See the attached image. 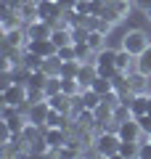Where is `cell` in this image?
<instances>
[{"label": "cell", "instance_id": "cell-16", "mask_svg": "<svg viewBox=\"0 0 151 159\" xmlns=\"http://www.w3.org/2000/svg\"><path fill=\"white\" fill-rule=\"evenodd\" d=\"M88 45L93 48L95 53H98V51H103V48H106V34H103V32H98V29H90V34H88Z\"/></svg>", "mask_w": 151, "mask_h": 159}, {"label": "cell", "instance_id": "cell-19", "mask_svg": "<svg viewBox=\"0 0 151 159\" xmlns=\"http://www.w3.org/2000/svg\"><path fill=\"white\" fill-rule=\"evenodd\" d=\"M43 69L50 74V77H61V58L58 56H50L43 61Z\"/></svg>", "mask_w": 151, "mask_h": 159}, {"label": "cell", "instance_id": "cell-28", "mask_svg": "<svg viewBox=\"0 0 151 159\" xmlns=\"http://www.w3.org/2000/svg\"><path fill=\"white\" fill-rule=\"evenodd\" d=\"M146 19H149V21H151V8H149V11H146Z\"/></svg>", "mask_w": 151, "mask_h": 159}, {"label": "cell", "instance_id": "cell-27", "mask_svg": "<svg viewBox=\"0 0 151 159\" xmlns=\"http://www.w3.org/2000/svg\"><path fill=\"white\" fill-rule=\"evenodd\" d=\"M133 6L138 8V11H143V13H146V11L151 8V0H133Z\"/></svg>", "mask_w": 151, "mask_h": 159}, {"label": "cell", "instance_id": "cell-15", "mask_svg": "<svg viewBox=\"0 0 151 159\" xmlns=\"http://www.w3.org/2000/svg\"><path fill=\"white\" fill-rule=\"evenodd\" d=\"M135 69H138V72H143L146 77H151V45L146 48L138 58H135Z\"/></svg>", "mask_w": 151, "mask_h": 159}, {"label": "cell", "instance_id": "cell-11", "mask_svg": "<svg viewBox=\"0 0 151 159\" xmlns=\"http://www.w3.org/2000/svg\"><path fill=\"white\" fill-rule=\"evenodd\" d=\"M50 32H53V24H50V21H43V19H37V21L27 24L29 40H45V37H50Z\"/></svg>", "mask_w": 151, "mask_h": 159}, {"label": "cell", "instance_id": "cell-23", "mask_svg": "<svg viewBox=\"0 0 151 159\" xmlns=\"http://www.w3.org/2000/svg\"><path fill=\"white\" fill-rule=\"evenodd\" d=\"M80 61H61V77H77Z\"/></svg>", "mask_w": 151, "mask_h": 159}, {"label": "cell", "instance_id": "cell-20", "mask_svg": "<svg viewBox=\"0 0 151 159\" xmlns=\"http://www.w3.org/2000/svg\"><path fill=\"white\" fill-rule=\"evenodd\" d=\"M93 90H98L101 96H106L109 90H114L112 77H103V74H98V77H95V82H93Z\"/></svg>", "mask_w": 151, "mask_h": 159}, {"label": "cell", "instance_id": "cell-7", "mask_svg": "<svg viewBox=\"0 0 151 159\" xmlns=\"http://www.w3.org/2000/svg\"><path fill=\"white\" fill-rule=\"evenodd\" d=\"M48 114H50V103H48V98H45V101H37V103H29V106H27V117H29V122H32V125L45 127V122H48Z\"/></svg>", "mask_w": 151, "mask_h": 159}, {"label": "cell", "instance_id": "cell-17", "mask_svg": "<svg viewBox=\"0 0 151 159\" xmlns=\"http://www.w3.org/2000/svg\"><path fill=\"white\" fill-rule=\"evenodd\" d=\"M61 90L66 96H80L82 93V85L77 82V77H61Z\"/></svg>", "mask_w": 151, "mask_h": 159}, {"label": "cell", "instance_id": "cell-4", "mask_svg": "<svg viewBox=\"0 0 151 159\" xmlns=\"http://www.w3.org/2000/svg\"><path fill=\"white\" fill-rule=\"evenodd\" d=\"M117 133H119V138H122V141H149V135H146L143 130H140V122L138 119H125V122H119L117 125Z\"/></svg>", "mask_w": 151, "mask_h": 159}, {"label": "cell", "instance_id": "cell-3", "mask_svg": "<svg viewBox=\"0 0 151 159\" xmlns=\"http://www.w3.org/2000/svg\"><path fill=\"white\" fill-rule=\"evenodd\" d=\"M0 98H3V103H11V106H24L27 109V85H21V82H11L8 88H3L0 90Z\"/></svg>", "mask_w": 151, "mask_h": 159}, {"label": "cell", "instance_id": "cell-21", "mask_svg": "<svg viewBox=\"0 0 151 159\" xmlns=\"http://www.w3.org/2000/svg\"><path fill=\"white\" fill-rule=\"evenodd\" d=\"M56 56L61 58V61H77V51H74V43L72 45H61L56 51Z\"/></svg>", "mask_w": 151, "mask_h": 159}, {"label": "cell", "instance_id": "cell-12", "mask_svg": "<svg viewBox=\"0 0 151 159\" xmlns=\"http://www.w3.org/2000/svg\"><path fill=\"white\" fill-rule=\"evenodd\" d=\"M95 77H98V69H95V64H80V72H77V82L85 88H93Z\"/></svg>", "mask_w": 151, "mask_h": 159}, {"label": "cell", "instance_id": "cell-6", "mask_svg": "<svg viewBox=\"0 0 151 159\" xmlns=\"http://www.w3.org/2000/svg\"><path fill=\"white\" fill-rule=\"evenodd\" d=\"M34 3H37V19L50 21V24H56L61 19L64 8L58 6V0H34Z\"/></svg>", "mask_w": 151, "mask_h": 159}, {"label": "cell", "instance_id": "cell-10", "mask_svg": "<svg viewBox=\"0 0 151 159\" xmlns=\"http://www.w3.org/2000/svg\"><path fill=\"white\" fill-rule=\"evenodd\" d=\"M149 98H151V90L135 93V96H133V101H130V111H133L135 119H140V117H146V114H149Z\"/></svg>", "mask_w": 151, "mask_h": 159}, {"label": "cell", "instance_id": "cell-24", "mask_svg": "<svg viewBox=\"0 0 151 159\" xmlns=\"http://www.w3.org/2000/svg\"><path fill=\"white\" fill-rule=\"evenodd\" d=\"M61 90V77H48V85H45V93L53 96V93Z\"/></svg>", "mask_w": 151, "mask_h": 159}, {"label": "cell", "instance_id": "cell-5", "mask_svg": "<svg viewBox=\"0 0 151 159\" xmlns=\"http://www.w3.org/2000/svg\"><path fill=\"white\" fill-rule=\"evenodd\" d=\"M69 135H72L69 127H45V141H48V146H50V157L69 143Z\"/></svg>", "mask_w": 151, "mask_h": 159}, {"label": "cell", "instance_id": "cell-1", "mask_svg": "<svg viewBox=\"0 0 151 159\" xmlns=\"http://www.w3.org/2000/svg\"><path fill=\"white\" fill-rule=\"evenodd\" d=\"M119 143H122V138H119L117 130H98L95 143H93V151L98 154V157H103V159H112V157H117Z\"/></svg>", "mask_w": 151, "mask_h": 159}, {"label": "cell", "instance_id": "cell-22", "mask_svg": "<svg viewBox=\"0 0 151 159\" xmlns=\"http://www.w3.org/2000/svg\"><path fill=\"white\" fill-rule=\"evenodd\" d=\"M114 119H117V122L133 119V111H130V106H127V103H117V106H114Z\"/></svg>", "mask_w": 151, "mask_h": 159}, {"label": "cell", "instance_id": "cell-14", "mask_svg": "<svg viewBox=\"0 0 151 159\" xmlns=\"http://www.w3.org/2000/svg\"><path fill=\"white\" fill-rule=\"evenodd\" d=\"M138 151H140V143L138 141H122V143H119L117 157L119 159H133V157H138Z\"/></svg>", "mask_w": 151, "mask_h": 159}, {"label": "cell", "instance_id": "cell-13", "mask_svg": "<svg viewBox=\"0 0 151 159\" xmlns=\"http://www.w3.org/2000/svg\"><path fill=\"white\" fill-rule=\"evenodd\" d=\"M50 40H53L58 48H61V45H72V43H74V37H72V27H53Z\"/></svg>", "mask_w": 151, "mask_h": 159}, {"label": "cell", "instance_id": "cell-2", "mask_svg": "<svg viewBox=\"0 0 151 159\" xmlns=\"http://www.w3.org/2000/svg\"><path fill=\"white\" fill-rule=\"evenodd\" d=\"M149 45H151V40H149V34H146L143 29H130V32L122 34V48H125V51H130L135 58H138Z\"/></svg>", "mask_w": 151, "mask_h": 159}, {"label": "cell", "instance_id": "cell-26", "mask_svg": "<svg viewBox=\"0 0 151 159\" xmlns=\"http://www.w3.org/2000/svg\"><path fill=\"white\" fill-rule=\"evenodd\" d=\"M138 122H140V130H143L146 135H151V114H146V117H140Z\"/></svg>", "mask_w": 151, "mask_h": 159}, {"label": "cell", "instance_id": "cell-8", "mask_svg": "<svg viewBox=\"0 0 151 159\" xmlns=\"http://www.w3.org/2000/svg\"><path fill=\"white\" fill-rule=\"evenodd\" d=\"M48 103H50V109L64 111V114H69V117L74 114V96H66L64 90H58V93H53V96H48Z\"/></svg>", "mask_w": 151, "mask_h": 159}, {"label": "cell", "instance_id": "cell-29", "mask_svg": "<svg viewBox=\"0 0 151 159\" xmlns=\"http://www.w3.org/2000/svg\"><path fill=\"white\" fill-rule=\"evenodd\" d=\"M149 141H151V135H149Z\"/></svg>", "mask_w": 151, "mask_h": 159}, {"label": "cell", "instance_id": "cell-18", "mask_svg": "<svg viewBox=\"0 0 151 159\" xmlns=\"http://www.w3.org/2000/svg\"><path fill=\"white\" fill-rule=\"evenodd\" d=\"M40 154H50V146H48V141H45V133L37 141L29 143V157H40Z\"/></svg>", "mask_w": 151, "mask_h": 159}, {"label": "cell", "instance_id": "cell-25", "mask_svg": "<svg viewBox=\"0 0 151 159\" xmlns=\"http://www.w3.org/2000/svg\"><path fill=\"white\" fill-rule=\"evenodd\" d=\"M140 159H151V141H140V151H138Z\"/></svg>", "mask_w": 151, "mask_h": 159}, {"label": "cell", "instance_id": "cell-9", "mask_svg": "<svg viewBox=\"0 0 151 159\" xmlns=\"http://www.w3.org/2000/svg\"><path fill=\"white\" fill-rule=\"evenodd\" d=\"M27 40H29L27 27H16V29L3 32V43H6V45H11V48H24V45H27Z\"/></svg>", "mask_w": 151, "mask_h": 159}]
</instances>
